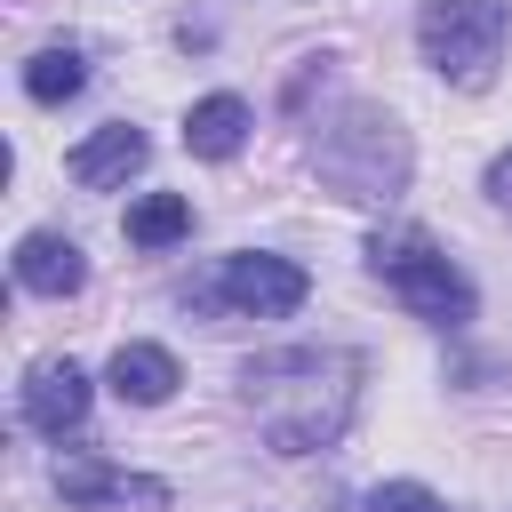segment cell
Masks as SVG:
<instances>
[{
    "instance_id": "1",
    "label": "cell",
    "mask_w": 512,
    "mask_h": 512,
    "mask_svg": "<svg viewBox=\"0 0 512 512\" xmlns=\"http://www.w3.org/2000/svg\"><path fill=\"white\" fill-rule=\"evenodd\" d=\"M240 392H248L256 432H264L272 456H312V448H336V432L352 424L360 352H344V344H280V352L240 368Z\"/></svg>"
},
{
    "instance_id": "2",
    "label": "cell",
    "mask_w": 512,
    "mask_h": 512,
    "mask_svg": "<svg viewBox=\"0 0 512 512\" xmlns=\"http://www.w3.org/2000/svg\"><path fill=\"white\" fill-rule=\"evenodd\" d=\"M312 168H320V184L336 192V200H392L400 184H408V136H400V120L392 112H376V104H344L320 136H312Z\"/></svg>"
},
{
    "instance_id": "3",
    "label": "cell",
    "mask_w": 512,
    "mask_h": 512,
    "mask_svg": "<svg viewBox=\"0 0 512 512\" xmlns=\"http://www.w3.org/2000/svg\"><path fill=\"white\" fill-rule=\"evenodd\" d=\"M368 264H376V280H384L416 320H432V328H456V320H472V304H480V288L464 280V264H456L432 232H416V224L376 232V240H368Z\"/></svg>"
},
{
    "instance_id": "4",
    "label": "cell",
    "mask_w": 512,
    "mask_h": 512,
    "mask_svg": "<svg viewBox=\"0 0 512 512\" xmlns=\"http://www.w3.org/2000/svg\"><path fill=\"white\" fill-rule=\"evenodd\" d=\"M504 40H512V0H424L416 8V48L456 88H488Z\"/></svg>"
},
{
    "instance_id": "5",
    "label": "cell",
    "mask_w": 512,
    "mask_h": 512,
    "mask_svg": "<svg viewBox=\"0 0 512 512\" xmlns=\"http://www.w3.org/2000/svg\"><path fill=\"white\" fill-rule=\"evenodd\" d=\"M312 296V272L296 256H264V248H240L216 264L208 288H192V304H232L240 320H288L296 304Z\"/></svg>"
},
{
    "instance_id": "6",
    "label": "cell",
    "mask_w": 512,
    "mask_h": 512,
    "mask_svg": "<svg viewBox=\"0 0 512 512\" xmlns=\"http://www.w3.org/2000/svg\"><path fill=\"white\" fill-rule=\"evenodd\" d=\"M56 496L64 504H168V480H144L128 464H104V456H64L56 464Z\"/></svg>"
},
{
    "instance_id": "7",
    "label": "cell",
    "mask_w": 512,
    "mask_h": 512,
    "mask_svg": "<svg viewBox=\"0 0 512 512\" xmlns=\"http://www.w3.org/2000/svg\"><path fill=\"white\" fill-rule=\"evenodd\" d=\"M24 424L48 432V440L80 432V424H88V376H80L72 360H40V368L24 376Z\"/></svg>"
},
{
    "instance_id": "8",
    "label": "cell",
    "mask_w": 512,
    "mask_h": 512,
    "mask_svg": "<svg viewBox=\"0 0 512 512\" xmlns=\"http://www.w3.org/2000/svg\"><path fill=\"white\" fill-rule=\"evenodd\" d=\"M16 288L32 296H80L88 288V256L72 232H24L16 240Z\"/></svg>"
},
{
    "instance_id": "9",
    "label": "cell",
    "mask_w": 512,
    "mask_h": 512,
    "mask_svg": "<svg viewBox=\"0 0 512 512\" xmlns=\"http://www.w3.org/2000/svg\"><path fill=\"white\" fill-rule=\"evenodd\" d=\"M144 160H152L144 128L112 120V128H96L88 144H72V184H88V192H112V184H128V176H136Z\"/></svg>"
},
{
    "instance_id": "10",
    "label": "cell",
    "mask_w": 512,
    "mask_h": 512,
    "mask_svg": "<svg viewBox=\"0 0 512 512\" xmlns=\"http://www.w3.org/2000/svg\"><path fill=\"white\" fill-rule=\"evenodd\" d=\"M104 384H112L128 408H160L184 376H176V352H168V344H144V336H136V344H120V352H112Z\"/></svg>"
},
{
    "instance_id": "11",
    "label": "cell",
    "mask_w": 512,
    "mask_h": 512,
    "mask_svg": "<svg viewBox=\"0 0 512 512\" xmlns=\"http://www.w3.org/2000/svg\"><path fill=\"white\" fill-rule=\"evenodd\" d=\"M248 144V104L232 96V88H216V96H200L192 112H184V152H200V160H232Z\"/></svg>"
},
{
    "instance_id": "12",
    "label": "cell",
    "mask_w": 512,
    "mask_h": 512,
    "mask_svg": "<svg viewBox=\"0 0 512 512\" xmlns=\"http://www.w3.org/2000/svg\"><path fill=\"white\" fill-rule=\"evenodd\" d=\"M192 232V200L184 192H144L128 208V248H176Z\"/></svg>"
},
{
    "instance_id": "13",
    "label": "cell",
    "mask_w": 512,
    "mask_h": 512,
    "mask_svg": "<svg viewBox=\"0 0 512 512\" xmlns=\"http://www.w3.org/2000/svg\"><path fill=\"white\" fill-rule=\"evenodd\" d=\"M80 88H88L80 48H40V56L24 64V96H32V104H72Z\"/></svg>"
},
{
    "instance_id": "14",
    "label": "cell",
    "mask_w": 512,
    "mask_h": 512,
    "mask_svg": "<svg viewBox=\"0 0 512 512\" xmlns=\"http://www.w3.org/2000/svg\"><path fill=\"white\" fill-rule=\"evenodd\" d=\"M368 512H448V504H440L424 480H384V488L368 496Z\"/></svg>"
},
{
    "instance_id": "15",
    "label": "cell",
    "mask_w": 512,
    "mask_h": 512,
    "mask_svg": "<svg viewBox=\"0 0 512 512\" xmlns=\"http://www.w3.org/2000/svg\"><path fill=\"white\" fill-rule=\"evenodd\" d=\"M480 192H488L496 208H512V144H504V152L488 160V176H480Z\"/></svg>"
}]
</instances>
